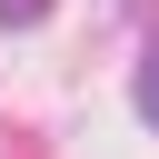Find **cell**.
Segmentation results:
<instances>
[{
	"label": "cell",
	"mask_w": 159,
	"mask_h": 159,
	"mask_svg": "<svg viewBox=\"0 0 159 159\" xmlns=\"http://www.w3.org/2000/svg\"><path fill=\"white\" fill-rule=\"evenodd\" d=\"M139 109H149V129H159V50H139Z\"/></svg>",
	"instance_id": "obj_1"
},
{
	"label": "cell",
	"mask_w": 159,
	"mask_h": 159,
	"mask_svg": "<svg viewBox=\"0 0 159 159\" xmlns=\"http://www.w3.org/2000/svg\"><path fill=\"white\" fill-rule=\"evenodd\" d=\"M30 20H50V0H0V30H30Z\"/></svg>",
	"instance_id": "obj_2"
}]
</instances>
